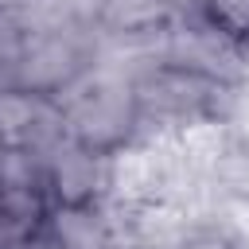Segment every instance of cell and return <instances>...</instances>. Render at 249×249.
<instances>
[{"mask_svg": "<svg viewBox=\"0 0 249 249\" xmlns=\"http://www.w3.org/2000/svg\"><path fill=\"white\" fill-rule=\"evenodd\" d=\"M195 23L226 47H249V0H187Z\"/></svg>", "mask_w": 249, "mask_h": 249, "instance_id": "cell-2", "label": "cell"}, {"mask_svg": "<svg viewBox=\"0 0 249 249\" xmlns=\"http://www.w3.org/2000/svg\"><path fill=\"white\" fill-rule=\"evenodd\" d=\"M54 226V198L43 175H12L0 167V249H35Z\"/></svg>", "mask_w": 249, "mask_h": 249, "instance_id": "cell-1", "label": "cell"}]
</instances>
